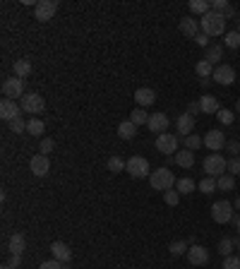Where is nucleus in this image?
Here are the masks:
<instances>
[{"mask_svg": "<svg viewBox=\"0 0 240 269\" xmlns=\"http://www.w3.org/2000/svg\"><path fill=\"white\" fill-rule=\"evenodd\" d=\"M24 248H27L24 233H12V236H10V252H12V255H22Z\"/></svg>", "mask_w": 240, "mask_h": 269, "instance_id": "21", "label": "nucleus"}, {"mask_svg": "<svg viewBox=\"0 0 240 269\" xmlns=\"http://www.w3.org/2000/svg\"><path fill=\"white\" fill-rule=\"evenodd\" d=\"M226 171H228V161L221 154H209L204 159V173L209 178H221Z\"/></svg>", "mask_w": 240, "mask_h": 269, "instance_id": "3", "label": "nucleus"}, {"mask_svg": "<svg viewBox=\"0 0 240 269\" xmlns=\"http://www.w3.org/2000/svg\"><path fill=\"white\" fill-rule=\"evenodd\" d=\"M51 252H53V260L63 262V264H67V262L72 260V250H70V245L63 241H56L53 245H51Z\"/></svg>", "mask_w": 240, "mask_h": 269, "instance_id": "16", "label": "nucleus"}, {"mask_svg": "<svg viewBox=\"0 0 240 269\" xmlns=\"http://www.w3.org/2000/svg\"><path fill=\"white\" fill-rule=\"evenodd\" d=\"M187 262L194 264V267L207 264V262H209V252H207V248H202V245H190V250H187Z\"/></svg>", "mask_w": 240, "mask_h": 269, "instance_id": "14", "label": "nucleus"}, {"mask_svg": "<svg viewBox=\"0 0 240 269\" xmlns=\"http://www.w3.org/2000/svg\"><path fill=\"white\" fill-rule=\"evenodd\" d=\"M130 121L135 123L137 128H139V125H147V123H149V113L144 111V108H135V111L130 113Z\"/></svg>", "mask_w": 240, "mask_h": 269, "instance_id": "32", "label": "nucleus"}, {"mask_svg": "<svg viewBox=\"0 0 240 269\" xmlns=\"http://www.w3.org/2000/svg\"><path fill=\"white\" fill-rule=\"evenodd\" d=\"M12 70H15V77H19V80H24V77H29L31 74V63H29L27 58H19V60H15V65H12Z\"/></svg>", "mask_w": 240, "mask_h": 269, "instance_id": "23", "label": "nucleus"}, {"mask_svg": "<svg viewBox=\"0 0 240 269\" xmlns=\"http://www.w3.org/2000/svg\"><path fill=\"white\" fill-rule=\"evenodd\" d=\"M3 96L5 99H12V101H17L24 96V80H19V77H10L3 82Z\"/></svg>", "mask_w": 240, "mask_h": 269, "instance_id": "8", "label": "nucleus"}, {"mask_svg": "<svg viewBox=\"0 0 240 269\" xmlns=\"http://www.w3.org/2000/svg\"><path fill=\"white\" fill-rule=\"evenodd\" d=\"M233 209H235V207H233L228 200H216V202L212 204V219L216 223L233 221V216H235V214H233Z\"/></svg>", "mask_w": 240, "mask_h": 269, "instance_id": "4", "label": "nucleus"}, {"mask_svg": "<svg viewBox=\"0 0 240 269\" xmlns=\"http://www.w3.org/2000/svg\"><path fill=\"white\" fill-rule=\"evenodd\" d=\"M221 58H223V46L212 44V46L207 48V56H204V60H209L212 65H221Z\"/></svg>", "mask_w": 240, "mask_h": 269, "instance_id": "24", "label": "nucleus"}, {"mask_svg": "<svg viewBox=\"0 0 240 269\" xmlns=\"http://www.w3.org/2000/svg\"><path fill=\"white\" fill-rule=\"evenodd\" d=\"M173 161H176L180 168H192L194 166V151H190V149H183V151H178L176 157H173Z\"/></svg>", "mask_w": 240, "mask_h": 269, "instance_id": "22", "label": "nucleus"}, {"mask_svg": "<svg viewBox=\"0 0 240 269\" xmlns=\"http://www.w3.org/2000/svg\"><path fill=\"white\" fill-rule=\"evenodd\" d=\"M44 130H46V125H44V121H38V118H31V121L27 123L29 135H44Z\"/></svg>", "mask_w": 240, "mask_h": 269, "instance_id": "35", "label": "nucleus"}, {"mask_svg": "<svg viewBox=\"0 0 240 269\" xmlns=\"http://www.w3.org/2000/svg\"><path fill=\"white\" fill-rule=\"evenodd\" d=\"M233 248H235V241H233V238H221V241H219V252H221L223 257H228L233 252Z\"/></svg>", "mask_w": 240, "mask_h": 269, "instance_id": "36", "label": "nucleus"}, {"mask_svg": "<svg viewBox=\"0 0 240 269\" xmlns=\"http://www.w3.org/2000/svg\"><path fill=\"white\" fill-rule=\"evenodd\" d=\"M178 180L176 176L168 171L166 166L156 168V171H151V176H149V185L154 187V190H158V193H166V190H173V185H176Z\"/></svg>", "mask_w": 240, "mask_h": 269, "instance_id": "2", "label": "nucleus"}, {"mask_svg": "<svg viewBox=\"0 0 240 269\" xmlns=\"http://www.w3.org/2000/svg\"><path fill=\"white\" fill-rule=\"evenodd\" d=\"M233 223H235V231L240 233V214H235V216H233Z\"/></svg>", "mask_w": 240, "mask_h": 269, "instance_id": "51", "label": "nucleus"}, {"mask_svg": "<svg viewBox=\"0 0 240 269\" xmlns=\"http://www.w3.org/2000/svg\"><path fill=\"white\" fill-rule=\"evenodd\" d=\"M38 269H63V262H58V260H46V262H41V267Z\"/></svg>", "mask_w": 240, "mask_h": 269, "instance_id": "46", "label": "nucleus"}, {"mask_svg": "<svg viewBox=\"0 0 240 269\" xmlns=\"http://www.w3.org/2000/svg\"><path fill=\"white\" fill-rule=\"evenodd\" d=\"M10 130L15 132V135H22V132H27V123H24V118L19 116V118H15V121H10Z\"/></svg>", "mask_w": 240, "mask_h": 269, "instance_id": "39", "label": "nucleus"}, {"mask_svg": "<svg viewBox=\"0 0 240 269\" xmlns=\"http://www.w3.org/2000/svg\"><path fill=\"white\" fill-rule=\"evenodd\" d=\"M63 269H72V267H70V264H63Z\"/></svg>", "mask_w": 240, "mask_h": 269, "instance_id": "55", "label": "nucleus"}, {"mask_svg": "<svg viewBox=\"0 0 240 269\" xmlns=\"http://www.w3.org/2000/svg\"><path fill=\"white\" fill-rule=\"evenodd\" d=\"M223 44H226V48H240V31L238 29H233V31H226L223 34Z\"/></svg>", "mask_w": 240, "mask_h": 269, "instance_id": "30", "label": "nucleus"}, {"mask_svg": "<svg viewBox=\"0 0 240 269\" xmlns=\"http://www.w3.org/2000/svg\"><path fill=\"white\" fill-rule=\"evenodd\" d=\"M53 147H56V142H53V139L51 137H44L41 139V144H38V151H41V154H51V151H53Z\"/></svg>", "mask_w": 240, "mask_h": 269, "instance_id": "41", "label": "nucleus"}, {"mask_svg": "<svg viewBox=\"0 0 240 269\" xmlns=\"http://www.w3.org/2000/svg\"><path fill=\"white\" fill-rule=\"evenodd\" d=\"M164 202H166L168 207H176V204L180 202V193H178V190H166V193H164Z\"/></svg>", "mask_w": 240, "mask_h": 269, "instance_id": "40", "label": "nucleus"}, {"mask_svg": "<svg viewBox=\"0 0 240 269\" xmlns=\"http://www.w3.org/2000/svg\"><path fill=\"white\" fill-rule=\"evenodd\" d=\"M212 80L216 84H223V87H228V84L235 82V70H233L231 65H216V67H214Z\"/></svg>", "mask_w": 240, "mask_h": 269, "instance_id": "10", "label": "nucleus"}, {"mask_svg": "<svg viewBox=\"0 0 240 269\" xmlns=\"http://www.w3.org/2000/svg\"><path fill=\"white\" fill-rule=\"evenodd\" d=\"M228 173L231 176H240V157L228 159Z\"/></svg>", "mask_w": 240, "mask_h": 269, "instance_id": "43", "label": "nucleus"}, {"mask_svg": "<svg viewBox=\"0 0 240 269\" xmlns=\"http://www.w3.org/2000/svg\"><path fill=\"white\" fill-rule=\"evenodd\" d=\"M233 207H235V209H238V212H240V195H238V200L233 202Z\"/></svg>", "mask_w": 240, "mask_h": 269, "instance_id": "52", "label": "nucleus"}, {"mask_svg": "<svg viewBox=\"0 0 240 269\" xmlns=\"http://www.w3.org/2000/svg\"><path fill=\"white\" fill-rule=\"evenodd\" d=\"M238 31H240V17H238Z\"/></svg>", "mask_w": 240, "mask_h": 269, "instance_id": "57", "label": "nucleus"}, {"mask_svg": "<svg viewBox=\"0 0 240 269\" xmlns=\"http://www.w3.org/2000/svg\"><path fill=\"white\" fill-rule=\"evenodd\" d=\"M168 250H171V255H185V252L190 250V243L187 241H173L171 245H168Z\"/></svg>", "mask_w": 240, "mask_h": 269, "instance_id": "34", "label": "nucleus"}, {"mask_svg": "<svg viewBox=\"0 0 240 269\" xmlns=\"http://www.w3.org/2000/svg\"><path fill=\"white\" fill-rule=\"evenodd\" d=\"M190 10H192L194 15H207V12H212V3L209 0H192L190 3Z\"/></svg>", "mask_w": 240, "mask_h": 269, "instance_id": "29", "label": "nucleus"}, {"mask_svg": "<svg viewBox=\"0 0 240 269\" xmlns=\"http://www.w3.org/2000/svg\"><path fill=\"white\" fill-rule=\"evenodd\" d=\"M187 113H190V116H197V113H202V106H199V101L187 103Z\"/></svg>", "mask_w": 240, "mask_h": 269, "instance_id": "48", "label": "nucleus"}, {"mask_svg": "<svg viewBox=\"0 0 240 269\" xmlns=\"http://www.w3.org/2000/svg\"><path fill=\"white\" fill-rule=\"evenodd\" d=\"M199 29H202L207 36H223L226 34V17L221 12H207L202 19H199Z\"/></svg>", "mask_w": 240, "mask_h": 269, "instance_id": "1", "label": "nucleus"}, {"mask_svg": "<svg viewBox=\"0 0 240 269\" xmlns=\"http://www.w3.org/2000/svg\"><path fill=\"white\" fill-rule=\"evenodd\" d=\"M147 128L154 135H164V132H168V116L166 113H154V116H149V123H147Z\"/></svg>", "mask_w": 240, "mask_h": 269, "instance_id": "13", "label": "nucleus"}, {"mask_svg": "<svg viewBox=\"0 0 240 269\" xmlns=\"http://www.w3.org/2000/svg\"><path fill=\"white\" fill-rule=\"evenodd\" d=\"M197 187H199V193H204V195H212L214 190H219L216 187V178H209V176H204Z\"/></svg>", "mask_w": 240, "mask_h": 269, "instance_id": "31", "label": "nucleus"}, {"mask_svg": "<svg viewBox=\"0 0 240 269\" xmlns=\"http://www.w3.org/2000/svg\"><path fill=\"white\" fill-rule=\"evenodd\" d=\"M156 151H161L164 157H176L178 154V135L164 132L156 137Z\"/></svg>", "mask_w": 240, "mask_h": 269, "instance_id": "6", "label": "nucleus"}, {"mask_svg": "<svg viewBox=\"0 0 240 269\" xmlns=\"http://www.w3.org/2000/svg\"><path fill=\"white\" fill-rule=\"evenodd\" d=\"M19 262H22V255H12V260H10V267L17 269V267H19Z\"/></svg>", "mask_w": 240, "mask_h": 269, "instance_id": "49", "label": "nucleus"}, {"mask_svg": "<svg viewBox=\"0 0 240 269\" xmlns=\"http://www.w3.org/2000/svg\"><path fill=\"white\" fill-rule=\"evenodd\" d=\"M128 171L132 178H147L151 176V171H149V161L144 157H130L128 159Z\"/></svg>", "mask_w": 240, "mask_h": 269, "instance_id": "9", "label": "nucleus"}, {"mask_svg": "<svg viewBox=\"0 0 240 269\" xmlns=\"http://www.w3.org/2000/svg\"><path fill=\"white\" fill-rule=\"evenodd\" d=\"M235 248H238V252H240V238H238V241H235Z\"/></svg>", "mask_w": 240, "mask_h": 269, "instance_id": "53", "label": "nucleus"}, {"mask_svg": "<svg viewBox=\"0 0 240 269\" xmlns=\"http://www.w3.org/2000/svg\"><path fill=\"white\" fill-rule=\"evenodd\" d=\"M194 41H197V46H204V48H209L212 44H209V36L204 34V31H199L197 36H194Z\"/></svg>", "mask_w": 240, "mask_h": 269, "instance_id": "47", "label": "nucleus"}, {"mask_svg": "<svg viewBox=\"0 0 240 269\" xmlns=\"http://www.w3.org/2000/svg\"><path fill=\"white\" fill-rule=\"evenodd\" d=\"M29 168H31V173L36 178H44L48 176V171H51V159L46 154H36V157L29 161Z\"/></svg>", "mask_w": 240, "mask_h": 269, "instance_id": "11", "label": "nucleus"}, {"mask_svg": "<svg viewBox=\"0 0 240 269\" xmlns=\"http://www.w3.org/2000/svg\"><path fill=\"white\" fill-rule=\"evenodd\" d=\"M204 147L212 149V151H221L226 149V137H223L221 130H209L207 137H204Z\"/></svg>", "mask_w": 240, "mask_h": 269, "instance_id": "15", "label": "nucleus"}, {"mask_svg": "<svg viewBox=\"0 0 240 269\" xmlns=\"http://www.w3.org/2000/svg\"><path fill=\"white\" fill-rule=\"evenodd\" d=\"M212 10H214V12H221V15H223V12L228 10V0H214Z\"/></svg>", "mask_w": 240, "mask_h": 269, "instance_id": "45", "label": "nucleus"}, {"mask_svg": "<svg viewBox=\"0 0 240 269\" xmlns=\"http://www.w3.org/2000/svg\"><path fill=\"white\" fill-rule=\"evenodd\" d=\"M216 118H219V123H221V125H231V123L235 121V113H233L231 108H221V111L216 113Z\"/></svg>", "mask_w": 240, "mask_h": 269, "instance_id": "38", "label": "nucleus"}, {"mask_svg": "<svg viewBox=\"0 0 240 269\" xmlns=\"http://www.w3.org/2000/svg\"><path fill=\"white\" fill-rule=\"evenodd\" d=\"M118 135L123 139H135V135H137V125L132 121H123L118 125Z\"/></svg>", "mask_w": 240, "mask_h": 269, "instance_id": "25", "label": "nucleus"}, {"mask_svg": "<svg viewBox=\"0 0 240 269\" xmlns=\"http://www.w3.org/2000/svg\"><path fill=\"white\" fill-rule=\"evenodd\" d=\"M194 187H197V183H194L192 178H178V183H176V190L180 193V195H190Z\"/></svg>", "mask_w": 240, "mask_h": 269, "instance_id": "28", "label": "nucleus"}, {"mask_svg": "<svg viewBox=\"0 0 240 269\" xmlns=\"http://www.w3.org/2000/svg\"><path fill=\"white\" fill-rule=\"evenodd\" d=\"M216 187H219V190H223V193H231L233 187H235V176H231V173H223L221 178H216Z\"/></svg>", "mask_w": 240, "mask_h": 269, "instance_id": "27", "label": "nucleus"}, {"mask_svg": "<svg viewBox=\"0 0 240 269\" xmlns=\"http://www.w3.org/2000/svg\"><path fill=\"white\" fill-rule=\"evenodd\" d=\"M176 128H178V135H183V137H190V135H192V130H194V116H190L187 111H185L183 116H178Z\"/></svg>", "mask_w": 240, "mask_h": 269, "instance_id": "17", "label": "nucleus"}, {"mask_svg": "<svg viewBox=\"0 0 240 269\" xmlns=\"http://www.w3.org/2000/svg\"><path fill=\"white\" fill-rule=\"evenodd\" d=\"M223 17H226V19H233V17H235V8H231V5H228V10L223 12Z\"/></svg>", "mask_w": 240, "mask_h": 269, "instance_id": "50", "label": "nucleus"}, {"mask_svg": "<svg viewBox=\"0 0 240 269\" xmlns=\"http://www.w3.org/2000/svg\"><path fill=\"white\" fill-rule=\"evenodd\" d=\"M226 151L233 154V157H238L240 154V142L238 139H228V142H226Z\"/></svg>", "mask_w": 240, "mask_h": 269, "instance_id": "44", "label": "nucleus"}, {"mask_svg": "<svg viewBox=\"0 0 240 269\" xmlns=\"http://www.w3.org/2000/svg\"><path fill=\"white\" fill-rule=\"evenodd\" d=\"M125 168H128V161H123L120 157H111V159H108V171H111V173H123Z\"/></svg>", "mask_w": 240, "mask_h": 269, "instance_id": "33", "label": "nucleus"}, {"mask_svg": "<svg viewBox=\"0 0 240 269\" xmlns=\"http://www.w3.org/2000/svg\"><path fill=\"white\" fill-rule=\"evenodd\" d=\"M58 12V0H38L36 5H34V17L38 22H48V19H53Z\"/></svg>", "mask_w": 240, "mask_h": 269, "instance_id": "7", "label": "nucleus"}, {"mask_svg": "<svg viewBox=\"0 0 240 269\" xmlns=\"http://www.w3.org/2000/svg\"><path fill=\"white\" fill-rule=\"evenodd\" d=\"M180 31H183L187 39H194L197 34H199V22L192 17H183L180 19Z\"/></svg>", "mask_w": 240, "mask_h": 269, "instance_id": "20", "label": "nucleus"}, {"mask_svg": "<svg viewBox=\"0 0 240 269\" xmlns=\"http://www.w3.org/2000/svg\"><path fill=\"white\" fill-rule=\"evenodd\" d=\"M235 111H238V113H240V101H238V103H235Z\"/></svg>", "mask_w": 240, "mask_h": 269, "instance_id": "54", "label": "nucleus"}, {"mask_svg": "<svg viewBox=\"0 0 240 269\" xmlns=\"http://www.w3.org/2000/svg\"><path fill=\"white\" fill-rule=\"evenodd\" d=\"M199 106H202V113H207V116L221 111V103H219V99H216V96H212V94H204L202 99H199Z\"/></svg>", "mask_w": 240, "mask_h": 269, "instance_id": "19", "label": "nucleus"}, {"mask_svg": "<svg viewBox=\"0 0 240 269\" xmlns=\"http://www.w3.org/2000/svg\"><path fill=\"white\" fill-rule=\"evenodd\" d=\"M135 101H137L139 108L151 106V103L156 101V92H154V89H149V87H139L137 92H135Z\"/></svg>", "mask_w": 240, "mask_h": 269, "instance_id": "18", "label": "nucleus"}, {"mask_svg": "<svg viewBox=\"0 0 240 269\" xmlns=\"http://www.w3.org/2000/svg\"><path fill=\"white\" fill-rule=\"evenodd\" d=\"M221 269H240V257H233V255H228V257H223Z\"/></svg>", "mask_w": 240, "mask_h": 269, "instance_id": "42", "label": "nucleus"}, {"mask_svg": "<svg viewBox=\"0 0 240 269\" xmlns=\"http://www.w3.org/2000/svg\"><path fill=\"white\" fill-rule=\"evenodd\" d=\"M19 113H22V106H19L17 101H12V99H3L0 101V118L3 121H15V118H19Z\"/></svg>", "mask_w": 240, "mask_h": 269, "instance_id": "12", "label": "nucleus"}, {"mask_svg": "<svg viewBox=\"0 0 240 269\" xmlns=\"http://www.w3.org/2000/svg\"><path fill=\"white\" fill-rule=\"evenodd\" d=\"M199 147H204V139L197 137V135H190V137H185V149H190V151H197Z\"/></svg>", "mask_w": 240, "mask_h": 269, "instance_id": "37", "label": "nucleus"}, {"mask_svg": "<svg viewBox=\"0 0 240 269\" xmlns=\"http://www.w3.org/2000/svg\"><path fill=\"white\" fill-rule=\"evenodd\" d=\"M19 106H22V111L29 113V116H34V113H41L46 108V101H44V96L36 92H29L24 94L22 99H19Z\"/></svg>", "mask_w": 240, "mask_h": 269, "instance_id": "5", "label": "nucleus"}, {"mask_svg": "<svg viewBox=\"0 0 240 269\" xmlns=\"http://www.w3.org/2000/svg\"><path fill=\"white\" fill-rule=\"evenodd\" d=\"M3 269H12V267H10V264H5V267H3Z\"/></svg>", "mask_w": 240, "mask_h": 269, "instance_id": "56", "label": "nucleus"}, {"mask_svg": "<svg viewBox=\"0 0 240 269\" xmlns=\"http://www.w3.org/2000/svg\"><path fill=\"white\" fill-rule=\"evenodd\" d=\"M194 72L199 74V80H209V77L214 74V65L209 63V60H204V58H202V60L194 65Z\"/></svg>", "mask_w": 240, "mask_h": 269, "instance_id": "26", "label": "nucleus"}]
</instances>
